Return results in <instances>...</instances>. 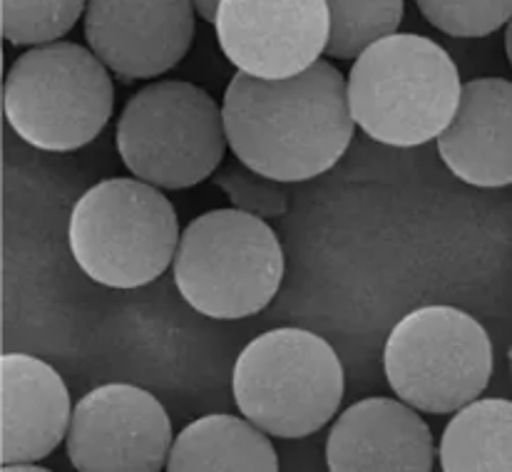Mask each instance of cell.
I'll return each instance as SVG.
<instances>
[{
  "label": "cell",
  "instance_id": "15",
  "mask_svg": "<svg viewBox=\"0 0 512 472\" xmlns=\"http://www.w3.org/2000/svg\"><path fill=\"white\" fill-rule=\"evenodd\" d=\"M167 472H279V455L247 418L204 415L177 435Z\"/></svg>",
  "mask_w": 512,
  "mask_h": 472
},
{
  "label": "cell",
  "instance_id": "9",
  "mask_svg": "<svg viewBox=\"0 0 512 472\" xmlns=\"http://www.w3.org/2000/svg\"><path fill=\"white\" fill-rule=\"evenodd\" d=\"M172 445L167 410L130 383H107L80 398L65 438L78 472H162Z\"/></svg>",
  "mask_w": 512,
  "mask_h": 472
},
{
  "label": "cell",
  "instance_id": "13",
  "mask_svg": "<svg viewBox=\"0 0 512 472\" xmlns=\"http://www.w3.org/2000/svg\"><path fill=\"white\" fill-rule=\"evenodd\" d=\"M73 408L60 373L28 353L0 358V463L35 465L68 438Z\"/></svg>",
  "mask_w": 512,
  "mask_h": 472
},
{
  "label": "cell",
  "instance_id": "10",
  "mask_svg": "<svg viewBox=\"0 0 512 472\" xmlns=\"http://www.w3.org/2000/svg\"><path fill=\"white\" fill-rule=\"evenodd\" d=\"M214 28L219 48L239 73L279 82L319 63L331 15L324 0H222Z\"/></svg>",
  "mask_w": 512,
  "mask_h": 472
},
{
  "label": "cell",
  "instance_id": "18",
  "mask_svg": "<svg viewBox=\"0 0 512 472\" xmlns=\"http://www.w3.org/2000/svg\"><path fill=\"white\" fill-rule=\"evenodd\" d=\"M85 10L87 3L80 0H3L0 30L8 43L43 48L60 43Z\"/></svg>",
  "mask_w": 512,
  "mask_h": 472
},
{
  "label": "cell",
  "instance_id": "11",
  "mask_svg": "<svg viewBox=\"0 0 512 472\" xmlns=\"http://www.w3.org/2000/svg\"><path fill=\"white\" fill-rule=\"evenodd\" d=\"M194 38V5L92 0L85 40L95 58L122 82L150 80L182 63Z\"/></svg>",
  "mask_w": 512,
  "mask_h": 472
},
{
  "label": "cell",
  "instance_id": "5",
  "mask_svg": "<svg viewBox=\"0 0 512 472\" xmlns=\"http://www.w3.org/2000/svg\"><path fill=\"white\" fill-rule=\"evenodd\" d=\"M172 202L132 177L97 182L70 214V251L92 281L110 289H140L160 279L179 246Z\"/></svg>",
  "mask_w": 512,
  "mask_h": 472
},
{
  "label": "cell",
  "instance_id": "14",
  "mask_svg": "<svg viewBox=\"0 0 512 472\" xmlns=\"http://www.w3.org/2000/svg\"><path fill=\"white\" fill-rule=\"evenodd\" d=\"M445 167L465 184L498 189L512 184V82L478 78L463 85L448 130L438 137Z\"/></svg>",
  "mask_w": 512,
  "mask_h": 472
},
{
  "label": "cell",
  "instance_id": "21",
  "mask_svg": "<svg viewBox=\"0 0 512 472\" xmlns=\"http://www.w3.org/2000/svg\"><path fill=\"white\" fill-rule=\"evenodd\" d=\"M194 5V13L199 15L202 20H207V23L217 25V18H219V3L217 0H197Z\"/></svg>",
  "mask_w": 512,
  "mask_h": 472
},
{
  "label": "cell",
  "instance_id": "19",
  "mask_svg": "<svg viewBox=\"0 0 512 472\" xmlns=\"http://www.w3.org/2000/svg\"><path fill=\"white\" fill-rule=\"evenodd\" d=\"M418 10L453 38H488L510 23L512 0H421Z\"/></svg>",
  "mask_w": 512,
  "mask_h": 472
},
{
  "label": "cell",
  "instance_id": "8",
  "mask_svg": "<svg viewBox=\"0 0 512 472\" xmlns=\"http://www.w3.org/2000/svg\"><path fill=\"white\" fill-rule=\"evenodd\" d=\"M383 371L401 403L418 413L455 415L488 388L493 341L465 311L423 306L393 326Z\"/></svg>",
  "mask_w": 512,
  "mask_h": 472
},
{
  "label": "cell",
  "instance_id": "3",
  "mask_svg": "<svg viewBox=\"0 0 512 472\" xmlns=\"http://www.w3.org/2000/svg\"><path fill=\"white\" fill-rule=\"evenodd\" d=\"M343 366L326 338L304 328L256 336L234 363L239 413L261 433L296 440L324 428L343 400Z\"/></svg>",
  "mask_w": 512,
  "mask_h": 472
},
{
  "label": "cell",
  "instance_id": "1",
  "mask_svg": "<svg viewBox=\"0 0 512 472\" xmlns=\"http://www.w3.org/2000/svg\"><path fill=\"white\" fill-rule=\"evenodd\" d=\"M222 120L239 162L279 184L329 172L346 155L356 125L346 78L329 60L279 82L234 75Z\"/></svg>",
  "mask_w": 512,
  "mask_h": 472
},
{
  "label": "cell",
  "instance_id": "24",
  "mask_svg": "<svg viewBox=\"0 0 512 472\" xmlns=\"http://www.w3.org/2000/svg\"><path fill=\"white\" fill-rule=\"evenodd\" d=\"M508 356H510V373H512V346H510V353H508Z\"/></svg>",
  "mask_w": 512,
  "mask_h": 472
},
{
  "label": "cell",
  "instance_id": "17",
  "mask_svg": "<svg viewBox=\"0 0 512 472\" xmlns=\"http://www.w3.org/2000/svg\"><path fill=\"white\" fill-rule=\"evenodd\" d=\"M406 5L401 0H331L326 53L336 60H358L368 48L398 33Z\"/></svg>",
  "mask_w": 512,
  "mask_h": 472
},
{
  "label": "cell",
  "instance_id": "20",
  "mask_svg": "<svg viewBox=\"0 0 512 472\" xmlns=\"http://www.w3.org/2000/svg\"><path fill=\"white\" fill-rule=\"evenodd\" d=\"M214 184L222 189L232 202V209L252 214L259 219H279L289 209V194L274 179L244 167L242 162H227L214 172Z\"/></svg>",
  "mask_w": 512,
  "mask_h": 472
},
{
  "label": "cell",
  "instance_id": "7",
  "mask_svg": "<svg viewBox=\"0 0 512 472\" xmlns=\"http://www.w3.org/2000/svg\"><path fill=\"white\" fill-rule=\"evenodd\" d=\"M115 145L135 179L157 189H189L214 177L229 147L214 97L182 80L152 82L132 95Z\"/></svg>",
  "mask_w": 512,
  "mask_h": 472
},
{
  "label": "cell",
  "instance_id": "16",
  "mask_svg": "<svg viewBox=\"0 0 512 472\" xmlns=\"http://www.w3.org/2000/svg\"><path fill=\"white\" fill-rule=\"evenodd\" d=\"M443 472H512V400H475L440 438Z\"/></svg>",
  "mask_w": 512,
  "mask_h": 472
},
{
  "label": "cell",
  "instance_id": "22",
  "mask_svg": "<svg viewBox=\"0 0 512 472\" xmlns=\"http://www.w3.org/2000/svg\"><path fill=\"white\" fill-rule=\"evenodd\" d=\"M0 472H53V470H45L40 465H3Z\"/></svg>",
  "mask_w": 512,
  "mask_h": 472
},
{
  "label": "cell",
  "instance_id": "6",
  "mask_svg": "<svg viewBox=\"0 0 512 472\" xmlns=\"http://www.w3.org/2000/svg\"><path fill=\"white\" fill-rule=\"evenodd\" d=\"M115 85L92 50L78 43L43 45L18 55L5 75V120L43 152H75L110 122Z\"/></svg>",
  "mask_w": 512,
  "mask_h": 472
},
{
  "label": "cell",
  "instance_id": "2",
  "mask_svg": "<svg viewBox=\"0 0 512 472\" xmlns=\"http://www.w3.org/2000/svg\"><path fill=\"white\" fill-rule=\"evenodd\" d=\"M346 85L353 122L388 147L438 140L463 92L448 50L416 33H396L368 48L353 63Z\"/></svg>",
  "mask_w": 512,
  "mask_h": 472
},
{
  "label": "cell",
  "instance_id": "23",
  "mask_svg": "<svg viewBox=\"0 0 512 472\" xmlns=\"http://www.w3.org/2000/svg\"><path fill=\"white\" fill-rule=\"evenodd\" d=\"M505 53H508L510 68H512V18H510V23L505 25Z\"/></svg>",
  "mask_w": 512,
  "mask_h": 472
},
{
  "label": "cell",
  "instance_id": "12",
  "mask_svg": "<svg viewBox=\"0 0 512 472\" xmlns=\"http://www.w3.org/2000/svg\"><path fill=\"white\" fill-rule=\"evenodd\" d=\"M426 420L393 398H366L336 418L326 440L329 472H433Z\"/></svg>",
  "mask_w": 512,
  "mask_h": 472
},
{
  "label": "cell",
  "instance_id": "4",
  "mask_svg": "<svg viewBox=\"0 0 512 472\" xmlns=\"http://www.w3.org/2000/svg\"><path fill=\"white\" fill-rule=\"evenodd\" d=\"M284 251L264 219L239 209L199 214L179 236L174 286L197 314L237 321L279 294Z\"/></svg>",
  "mask_w": 512,
  "mask_h": 472
}]
</instances>
